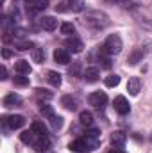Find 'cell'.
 Returning a JSON list of instances; mask_svg holds the SVG:
<instances>
[{"label":"cell","mask_w":152,"mask_h":153,"mask_svg":"<svg viewBox=\"0 0 152 153\" xmlns=\"http://www.w3.org/2000/svg\"><path fill=\"white\" fill-rule=\"evenodd\" d=\"M82 23L91 30H102L109 25V16L99 9H88L82 16Z\"/></svg>","instance_id":"1"},{"label":"cell","mask_w":152,"mask_h":153,"mask_svg":"<svg viewBox=\"0 0 152 153\" xmlns=\"http://www.w3.org/2000/svg\"><path fill=\"white\" fill-rule=\"evenodd\" d=\"M122 48H123V43H122V38L118 34L108 36L106 41H104V45H102V50H104L106 55H118L122 52Z\"/></svg>","instance_id":"2"},{"label":"cell","mask_w":152,"mask_h":153,"mask_svg":"<svg viewBox=\"0 0 152 153\" xmlns=\"http://www.w3.org/2000/svg\"><path fill=\"white\" fill-rule=\"evenodd\" d=\"M2 123L5 128H11V130H18L25 125V117L20 114H13V116H4L2 117Z\"/></svg>","instance_id":"3"},{"label":"cell","mask_w":152,"mask_h":153,"mask_svg":"<svg viewBox=\"0 0 152 153\" xmlns=\"http://www.w3.org/2000/svg\"><path fill=\"white\" fill-rule=\"evenodd\" d=\"M88 102H90V105L100 109V107H104V105L108 103V94H106L104 91H95V93H91V94L88 96Z\"/></svg>","instance_id":"4"},{"label":"cell","mask_w":152,"mask_h":153,"mask_svg":"<svg viewBox=\"0 0 152 153\" xmlns=\"http://www.w3.org/2000/svg\"><path fill=\"white\" fill-rule=\"evenodd\" d=\"M22 103H23L22 96H20V94H16V93H9V94H5V96H4V100H2V105H4L5 109L22 107Z\"/></svg>","instance_id":"5"},{"label":"cell","mask_w":152,"mask_h":153,"mask_svg":"<svg viewBox=\"0 0 152 153\" xmlns=\"http://www.w3.org/2000/svg\"><path fill=\"white\" fill-rule=\"evenodd\" d=\"M113 105H114V111L120 116H125V114L131 112V105H129V102H127L125 96H116L114 102H113Z\"/></svg>","instance_id":"6"},{"label":"cell","mask_w":152,"mask_h":153,"mask_svg":"<svg viewBox=\"0 0 152 153\" xmlns=\"http://www.w3.org/2000/svg\"><path fill=\"white\" fill-rule=\"evenodd\" d=\"M54 61L57 64H63V66L70 64V52L66 48H56L54 50Z\"/></svg>","instance_id":"7"},{"label":"cell","mask_w":152,"mask_h":153,"mask_svg":"<svg viewBox=\"0 0 152 153\" xmlns=\"http://www.w3.org/2000/svg\"><path fill=\"white\" fill-rule=\"evenodd\" d=\"M132 16H134L136 23H138L141 29H145V30H152V20H150V18L143 16V14H141V13H138L136 9H132Z\"/></svg>","instance_id":"8"},{"label":"cell","mask_w":152,"mask_h":153,"mask_svg":"<svg viewBox=\"0 0 152 153\" xmlns=\"http://www.w3.org/2000/svg\"><path fill=\"white\" fill-rule=\"evenodd\" d=\"M65 46H66V50L68 52H74V53H81L82 52V48H84V45H82V41L79 38H70L66 39V43H65Z\"/></svg>","instance_id":"9"},{"label":"cell","mask_w":152,"mask_h":153,"mask_svg":"<svg viewBox=\"0 0 152 153\" xmlns=\"http://www.w3.org/2000/svg\"><path fill=\"white\" fill-rule=\"evenodd\" d=\"M72 152L75 153H88L90 152V146H88V143H86V139L82 137V139H75L74 143H70V146H68Z\"/></svg>","instance_id":"10"},{"label":"cell","mask_w":152,"mask_h":153,"mask_svg":"<svg viewBox=\"0 0 152 153\" xmlns=\"http://www.w3.org/2000/svg\"><path fill=\"white\" fill-rule=\"evenodd\" d=\"M82 78H84L86 82H90V84L97 82V80L100 78V71H99V68H95V66L86 68V70H84V73H82Z\"/></svg>","instance_id":"11"},{"label":"cell","mask_w":152,"mask_h":153,"mask_svg":"<svg viewBox=\"0 0 152 153\" xmlns=\"http://www.w3.org/2000/svg\"><path fill=\"white\" fill-rule=\"evenodd\" d=\"M48 2L50 0H34V2H31V4H27V11L29 13H39V11H43V9H47L48 7Z\"/></svg>","instance_id":"12"},{"label":"cell","mask_w":152,"mask_h":153,"mask_svg":"<svg viewBox=\"0 0 152 153\" xmlns=\"http://www.w3.org/2000/svg\"><path fill=\"white\" fill-rule=\"evenodd\" d=\"M31 130L34 132L36 137H48V132H47V126L43 125V121H32Z\"/></svg>","instance_id":"13"},{"label":"cell","mask_w":152,"mask_h":153,"mask_svg":"<svg viewBox=\"0 0 152 153\" xmlns=\"http://www.w3.org/2000/svg\"><path fill=\"white\" fill-rule=\"evenodd\" d=\"M140 89H141V82H140V78H138V76L129 78V82H127V91H129V94L136 96V94L140 93Z\"/></svg>","instance_id":"14"},{"label":"cell","mask_w":152,"mask_h":153,"mask_svg":"<svg viewBox=\"0 0 152 153\" xmlns=\"http://www.w3.org/2000/svg\"><path fill=\"white\" fill-rule=\"evenodd\" d=\"M14 70H16V73L18 75H31V71H32V68H31V64H29V61H18L16 64H14Z\"/></svg>","instance_id":"15"},{"label":"cell","mask_w":152,"mask_h":153,"mask_svg":"<svg viewBox=\"0 0 152 153\" xmlns=\"http://www.w3.org/2000/svg\"><path fill=\"white\" fill-rule=\"evenodd\" d=\"M125 141H127V135L123 132H114V134H111V144H113L114 148H123Z\"/></svg>","instance_id":"16"},{"label":"cell","mask_w":152,"mask_h":153,"mask_svg":"<svg viewBox=\"0 0 152 153\" xmlns=\"http://www.w3.org/2000/svg\"><path fill=\"white\" fill-rule=\"evenodd\" d=\"M61 105H63L66 111H70V112L77 111V100L74 98V96H70V94H66V96L61 98Z\"/></svg>","instance_id":"17"},{"label":"cell","mask_w":152,"mask_h":153,"mask_svg":"<svg viewBox=\"0 0 152 153\" xmlns=\"http://www.w3.org/2000/svg\"><path fill=\"white\" fill-rule=\"evenodd\" d=\"M32 146H34V150L39 152V153L47 152V150L50 148V139H48V137H38V139H36V143H34Z\"/></svg>","instance_id":"18"},{"label":"cell","mask_w":152,"mask_h":153,"mask_svg":"<svg viewBox=\"0 0 152 153\" xmlns=\"http://www.w3.org/2000/svg\"><path fill=\"white\" fill-rule=\"evenodd\" d=\"M41 27H43L45 30L52 32V30H56V29H57V20H56V18H52V16H45V18L41 20Z\"/></svg>","instance_id":"19"},{"label":"cell","mask_w":152,"mask_h":153,"mask_svg":"<svg viewBox=\"0 0 152 153\" xmlns=\"http://www.w3.org/2000/svg\"><path fill=\"white\" fill-rule=\"evenodd\" d=\"M47 80H48V84L54 85V87H59L61 82H63V78H61V75H59L57 71H48V73H47Z\"/></svg>","instance_id":"20"},{"label":"cell","mask_w":152,"mask_h":153,"mask_svg":"<svg viewBox=\"0 0 152 153\" xmlns=\"http://www.w3.org/2000/svg\"><path fill=\"white\" fill-rule=\"evenodd\" d=\"M79 121H81L82 126H91V125H93V114H91L90 111H82V112L79 114Z\"/></svg>","instance_id":"21"},{"label":"cell","mask_w":152,"mask_h":153,"mask_svg":"<svg viewBox=\"0 0 152 153\" xmlns=\"http://www.w3.org/2000/svg\"><path fill=\"white\" fill-rule=\"evenodd\" d=\"M143 55H145V52H143V48H141V50H134V52H132V53L129 55V59H127V62L134 66V64H138V62H140V61L143 59Z\"/></svg>","instance_id":"22"},{"label":"cell","mask_w":152,"mask_h":153,"mask_svg":"<svg viewBox=\"0 0 152 153\" xmlns=\"http://www.w3.org/2000/svg\"><path fill=\"white\" fill-rule=\"evenodd\" d=\"M61 34H65V36H68V38H74V34H75V25L70 23V22H65V23L61 25Z\"/></svg>","instance_id":"23"},{"label":"cell","mask_w":152,"mask_h":153,"mask_svg":"<svg viewBox=\"0 0 152 153\" xmlns=\"http://www.w3.org/2000/svg\"><path fill=\"white\" fill-rule=\"evenodd\" d=\"M20 139H22V143H25V144H34L38 137L34 135V132H32V130H27V132H23V134L20 135Z\"/></svg>","instance_id":"24"},{"label":"cell","mask_w":152,"mask_h":153,"mask_svg":"<svg viewBox=\"0 0 152 153\" xmlns=\"http://www.w3.org/2000/svg\"><path fill=\"white\" fill-rule=\"evenodd\" d=\"M39 112L43 114V117H47V119H50V117L56 116L54 109H52V105H48V103H41V105H39Z\"/></svg>","instance_id":"25"},{"label":"cell","mask_w":152,"mask_h":153,"mask_svg":"<svg viewBox=\"0 0 152 153\" xmlns=\"http://www.w3.org/2000/svg\"><path fill=\"white\" fill-rule=\"evenodd\" d=\"M108 2H113V4H118L120 7L123 9H136V0H108Z\"/></svg>","instance_id":"26"},{"label":"cell","mask_w":152,"mask_h":153,"mask_svg":"<svg viewBox=\"0 0 152 153\" xmlns=\"http://www.w3.org/2000/svg\"><path fill=\"white\" fill-rule=\"evenodd\" d=\"M31 55H32V61L34 62H43L45 61V52H43V48H32L31 50Z\"/></svg>","instance_id":"27"},{"label":"cell","mask_w":152,"mask_h":153,"mask_svg":"<svg viewBox=\"0 0 152 153\" xmlns=\"http://www.w3.org/2000/svg\"><path fill=\"white\" fill-rule=\"evenodd\" d=\"M68 5H70V11L74 13H81L84 9V0H66Z\"/></svg>","instance_id":"28"},{"label":"cell","mask_w":152,"mask_h":153,"mask_svg":"<svg viewBox=\"0 0 152 153\" xmlns=\"http://www.w3.org/2000/svg\"><path fill=\"white\" fill-rule=\"evenodd\" d=\"M68 73H70V76H82V73H84L82 64H81V62H74V64L70 66Z\"/></svg>","instance_id":"29"},{"label":"cell","mask_w":152,"mask_h":153,"mask_svg":"<svg viewBox=\"0 0 152 153\" xmlns=\"http://www.w3.org/2000/svg\"><path fill=\"white\" fill-rule=\"evenodd\" d=\"M14 46H16V50H22V52H23V50H29V48L32 50V48H34V43L23 39V41H14Z\"/></svg>","instance_id":"30"},{"label":"cell","mask_w":152,"mask_h":153,"mask_svg":"<svg viewBox=\"0 0 152 153\" xmlns=\"http://www.w3.org/2000/svg\"><path fill=\"white\" fill-rule=\"evenodd\" d=\"M13 82H14V85H18V87H25V85H29V76L16 75L13 78Z\"/></svg>","instance_id":"31"},{"label":"cell","mask_w":152,"mask_h":153,"mask_svg":"<svg viewBox=\"0 0 152 153\" xmlns=\"http://www.w3.org/2000/svg\"><path fill=\"white\" fill-rule=\"evenodd\" d=\"M104 82H106V85H108V87H116V85L120 84V76H118V75H109V76H106V80H104Z\"/></svg>","instance_id":"32"},{"label":"cell","mask_w":152,"mask_h":153,"mask_svg":"<svg viewBox=\"0 0 152 153\" xmlns=\"http://www.w3.org/2000/svg\"><path fill=\"white\" fill-rule=\"evenodd\" d=\"M50 123H52V126H54L56 130H59V128L63 126V117H61V116H54V117H50Z\"/></svg>","instance_id":"33"},{"label":"cell","mask_w":152,"mask_h":153,"mask_svg":"<svg viewBox=\"0 0 152 153\" xmlns=\"http://www.w3.org/2000/svg\"><path fill=\"white\" fill-rule=\"evenodd\" d=\"M86 137H90V139H95V141H100V130H97V128H91V130H88V132H86Z\"/></svg>","instance_id":"34"},{"label":"cell","mask_w":152,"mask_h":153,"mask_svg":"<svg viewBox=\"0 0 152 153\" xmlns=\"http://www.w3.org/2000/svg\"><path fill=\"white\" fill-rule=\"evenodd\" d=\"M56 11H57V13H66V11H70V5H68V2H66V0H63L59 5H56Z\"/></svg>","instance_id":"35"},{"label":"cell","mask_w":152,"mask_h":153,"mask_svg":"<svg viewBox=\"0 0 152 153\" xmlns=\"http://www.w3.org/2000/svg\"><path fill=\"white\" fill-rule=\"evenodd\" d=\"M36 94H38L39 98L43 96V98H47V100H50V98H52V93H45V89H36Z\"/></svg>","instance_id":"36"},{"label":"cell","mask_w":152,"mask_h":153,"mask_svg":"<svg viewBox=\"0 0 152 153\" xmlns=\"http://www.w3.org/2000/svg\"><path fill=\"white\" fill-rule=\"evenodd\" d=\"M0 78H2V80H5V78H7V70H5V66H2V68H0Z\"/></svg>","instance_id":"37"},{"label":"cell","mask_w":152,"mask_h":153,"mask_svg":"<svg viewBox=\"0 0 152 153\" xmlns=\"http://www.w3.org/2000/svg\"><path fill=\"white\" fill-rule=\"evenodd\" d=\"M2 55H4V59H9V57H11V52H9V50H4Z\"/></svg>","instance_id":"38"},{"label":"cell","mask_w":152,"mask_h":153,"mask_svg":"<svg viewBox=\"0 0 152 153\" xmlns=\"http://www.w3.org/2000/svg\"><path fill=\"white\" fill-rule=\"evenodd\" d=\"M109 153H125V152H123L122 148H114V150H111Z\"/></svg>","instance_id":"39"},{"label":"cell","mask_w":152,"mask_h":153,"mask_svg":"<svg viewBox=\"0 0 152 153\" xmlns=\"http://www.w3.org/2000/svg\"><path fill=\"white\" fill-rule=\"evenodd\" d=\"M25 2H27V4H31V2H34V0H25Z\"/></svg>","instance_id":"40"},{"label":"cell","mask_w":152,"mask_h":153,"mask_svg":"<svg viewBox=\"0 0 152 153\" xmlns=\"http://www.w3.org/2000/svg\"><path fill=\"white\" fill-rule=\"evenodd\" d=\"M150 139H152V135H150Z\"/></svg>","instance_id":"41"}]
</instances>
